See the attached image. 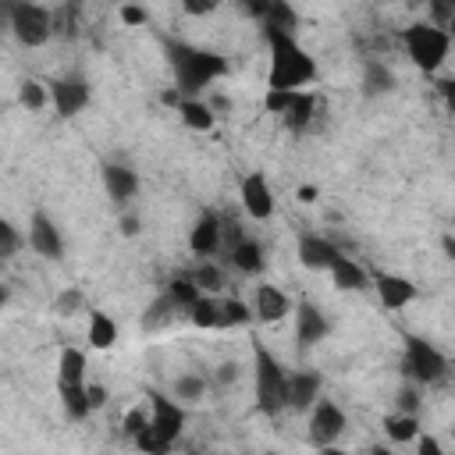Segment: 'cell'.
Listing matches in <instances>:
<instances>
[{
  "label": "cell",
  "mask_w": 455,
  "mask_h": 455,
  "mask_svg": "<svg viewBox=\"0 0 455 455\" xmlns=\"http://www.w3.org/2000/svg\"><path fill=\"white\" fill-rule=\"evenodd\" d=\"M188 249L196 256H213L217 249H224V217L213 210H203L188 228Z\"/></svg>",
  "instance_id": "obj_14"
},
{
  "label": "cell",
  "mask_w": 455,
  "mask_h": 455,
  "mask_svg": "<svg viewBox=\"0 0 455 455\" xmlns=\"http://www.w3.org/2000/svg\"><path fill=\"white\" fill-rule=\"evenodd\" d=\"M121 21L132 25V28H135V25H146V21H149V11H146L142 4H135V0H128V4H121Z\"/></svg>",
  "instance_id": "obj_43"
},
{
  "label": "cell",
  "mask_w": 455,
  "mask_h": 455,
  "mask_svg": "<svg viewBox=\"0 0 455 455\" xmlns=\"http://www.w3.org/2000/svg\"><path fill=\"white\" fill-rule=\"evenodd\" d=\"M107 398H110V395H107V387L89 380V402H92V412H96V409H103V405H107Z\"/></svg>",
  "instance_id": "obj_49"
},
{
  "label": "cell",
  "mask_w": 455,
  "mask_h": 455,
  "mask_svg": "<svg viewBox=\"0 0 455 455\" xmlns=\"http://www.w3.org/2000/svg\"><path fill=\"white\" fill-rule=\"evenodd\" d=\"M295 341H299V348L306 352V348H313V345H320L327 334H331V320H327V313L316 306V302H309V299H302V302H295Z\"/></svg>",
  "instance_id": "obj_12"
},
{
  "label": "cell",
  "mask_w": 455,
  "mask_h": 455,
  "mask_svg": "<svg viewBox=\"0 0 455 455\" xmlns=\"http://www.w3.org/2000/svg\"><path fill=\"white\" fill-rule=\"evenodd\" d=\"M185 430V405L174 395L149 391V427L135 437L142 451H167Z\"/></svg>",
  "instance_id": "obj_3"
},
{
  "label": "cell",
  "mask_w": 455,
  "mask_h": 455,
  "mask_svg": "<svg viewBox=\"0 0 455 455\" xmlns=\"http://www.w3.org/2000/svg\"><path fill=\"white\" fill-rule=\"evenodd\" d=\"M313 114H316V96H313L309 89H299L295 103L281 114V121H284V128H291V132H306V128L313 124Z\"/></svg>",
  "instance_id": "obj_27"
},
{
  "label": "cell",
  "mask_w": 455,
  "mask_h": 455,
  "mask_svg": "<svg viewBox=\"0 0 455 455\" xmlns=\"http://www.w3.org/2000/svg\"><path fill=\"white\" fill-rule=\"evenodd\" d=\"M252 377H256V409L263 416H281L288 409V370L263 348H252Z\"/></svg>",
  "instance_id": "obj_4"
},
{
  "label": "cell",
  "mask_w": 455,
  "mask_h": 455,
  "mask_svg": "<svg viewBox=\"0 0 455 455\" xmlns=\"http://www.w3.org/2000/svg\"><path fill=\"white\" fill-rule=\"evenodd\" d=\"M323 391V377L316 370H295L288 373V409L291 412H309L313 402Z\"/></svg>",
  "instance_id": "obj_16"
},
{
  "label": "cell",
  "mask_w": 455,
  "mask_h": 455,
  "mask_svg": "<svg viewBox=\"0 0 455 455\" xmlns=\"http://www.w3.org/2000/svg\"><path fill=\"white\" fill-rule=\"evenodd\" d=\"M220 4H224V0H181V11H185L188 18H206V14H213Z\"/></svg>",
  "instance_id": "obj_44"
},
{
  "label": "cell",
  "mask_w": 455,
  "mask_h": 455,
  "mask_svg": "<svg viewBox=\"0 0 455 455\" xmlns=\"http://www.w3.org/2000/svg\"><path fill=\"white\" fill-rule=\"evenodd\" d=\"M167 64H171L174 85L185 96H199V89H206L228 75V57L192 46V43H167Z\"/></svg>",
  "instance_id": "obj_2"
},
{
  "label": "cell",
  "mask_w": 455,
  "mask_h": 455,
  "mask_svg": "<svg viewBox=\"0 0 455 455\" xmlns=\"http://www.w3.org/2000/svg\"><path fill=\"white\" fill-rule=\"evenodd\" d=\"M370 284H373V291H377V299H380L384 309H405L419 295V288L409 277H402V274H384L380 270V274L370 277Z\"/></svg>",
  "instance_id": "obj_15"
},
{
  "label": "cell",
  "mask_w": 455,
  "mask_h": 455,
  "mask_svg": "<svg viewBox=\"0 0 455 455\" xmlns=\"http://www.w3.org/2000/svg\"><path fill=\"white\" fill-rule=\"evenodd\" d=\"M117 323H114V316H107L103 309H89V327H85V341H89V348H100V352H107V348H114L117 345Z\"/></svg>",
  "instance_id": "obj_22"
},
{
  "label": "cell",
  "mask_w": 455,
  "mask_h": 455,
  "mask_svg": "<svg viewBox=\"0 0 455 455\" xmlns=\"http://www.w3.org/2000/svg\"><path fill=\"white\" fill-rule=\"evenodd\" d=\"M57 395H60V405H64V416L82 423L89 412H92V402H89V380L85 384H57Z\"/></svg>",
  "instance_id": "obj_24"
},
{
  "label": "cell",
  "mask_w": 455,
  "mask_h": 455,
  "mask_svg": "<svg viewBox=\"0 0 455 455\" xmlns=\"http://www.w3.org/2000/svg\"><path fill=\"white\" fill-rule=\"evenodd\" d=\"M299 203H316V196H320V188L316 185H299Z\"/></svg>",
  "instance_id": "obj_52"
},
{
  "label": "cell",
  "mask_w": 455,
  "mask_h": 455,
  "mask_svg": "<svg viewBox=\"0 0 455 455\" xmlns=\"http://www.w3.org/2000/svg\"><path fill=\"white\" fill-rule=\"evenodd\" d=\"M178 313H185L167 291H160L153 302H149V309L142 313V331H160V327H167V323H174V316Z\"/></svg>",
  "instance_id": "obj_28"
},
{
  "label": "cell",
  "mask_w": 455,
  "mask_h": 455,
  "mask_svg": "<svg viewBox=\"0 0 455 455\" xmlns=\"http://www.w3.org/2000/svg\"><path fill=\"white\" fill-rule=\"evenodd\" d=\"M238 377H242V366H238L235 359H224V363H217V366H213V373H210V391L224 395L228 387H235V384H238Z\"/></svg>",
  "instance_id": "obj_37"
},
{
  "label": "cell",
  "mask_w": 455,
  "mask_h": 455,
  "mask_svg": "<svg viewBox=\"0 0 455 455\" xmlns=\"http://www.w3.org/2000/svg\"><path fill=\"white\" fill-rule=\"evenodd\" d=\"M327 274H331L334 288H341V291H363V288H370V274H366V267L355 263V259L345 256V252L334 256V263H331Z\"/></svg>",
  "instance_id": "obj_20"
},
{
  "label": "cell",
  "mask_w": 455,
  "mask_h": 455,
  "mask_svg": "<svg viewBox=\"0 0 455 455\" xmlns=\"http://www.w3.org/2000/svg\"><path fill=\"white\" fill-rule=\"evenodd\" d=\"M395 71L384 64V60H366L363 64V75H359V92L366 100H380L387 92H395Z\"/></svg>",
  "instance_id": "obj_19"
},
{
  "label": "cell",
  "mask_w": 455,
  "mask_h": 455,
  "mask_svg": "<svg viewBox=\"0 0 455 455\" xmlns=\"http://www.w3.org/2000/svg\"><path fill=\"white\" fill-rule=\"evenodd\" d=\"M92 100V85L82 71H71L64 78H53L50 82V107L57 110V117H75L89 107Z\"/></svg>",
  "instance_id": "obj_9"
},
{
  "label": "cell",
  "mask_w": 455,
  "mask_h": 455,
  "mask_svg": "<svg viewBox=\"0 0 455 455\" xmlns=\"http://www.w3.org/2000/svg\"><path fill=\"white\" fill-rule=\"evenodd\" d=\"M444 32H448V36H451V39H455V18H451V21H448V25H444Z\"/></svg>",
  "instance_id": "obj_54"
},
{
  "label": "cell",
  "mask_w": 455,
  "mask_h": 455,
  "mask_svg": "<svg viewBox=\"0 0 455 455\" xmlns=\"http://www.w3.org/2000/svg\"><path fill=\"white\" fill-rule=\"evenodd\" d=\"M334 256H338V245L327 242L323 235H313V231L299 235V263L306 270H331Z\"/></svg>",
  "instance_id": "obj_17"
},
{
  "label": "cell",
  "mask_w": 455,
  "mask_h": 455,
  "mask_svg": "<svg viewBox=\"0 0 455 455\" xmlns=\"http://www.w3.org/2000/svg\"><path fill=\"white\" fill-rule=\"evenodd\" d=\"M146 427H149V409H142V405H132V409L124 412V419H121V430H124L132 441H135Z\"/></svg>",
  "instance_id": "obj_41"
},
{
  "label": "cell",
  "mask_w": 455,
  "mask_h": 455,
  "mask_svg": "<svg viewBox=\"0 0 455 455\" xmlns=\"http://www.w3.org/2000/svg\"><path fill=\"white\" fill-rule=\"evenodd\" d=\"M245 235H242V228H238V220H231V217H224V249L231 252L238 242H242Z\"/></svg>",
  "instance_id": "obj_46"
},
{
  "label": "cell",
  "mask_w": 455,
  "mask_h": 455,
  "mask_svg": "<svg viewBox=\"0 0 455 455\" xmlns=\"http://www.w3.org/2000/svg\"><path fill=\"white\" fill-rule=\"evenodd\" d=\"M252 320H256V313H252V302H245V299H235V295L220 299V327H249Z\"/></svg>",
  "instance_id": "obj_31"
},
{
  "label": "cell",
  "mask_w": 455,
  "mask_h": 455,
  "mask_svg": "<svg viewBox=\"0 0 455 455\" xmlns=\"http://www.w3.org/2000/svg\"><path fill=\"white\" fill-rule=\"evenodd\" d=\"M117 228H121V235H124V238H135V235L142 231V217H139V213H121Z\"/></svg>",
  "instance_id": "obj_45"
},
{
  "label": "cell",
  "mask_w": 455,
  "mask_h": 455,
  "mask_svg": "<svg viewBox=\"0 0 455 455\" xmlns=\"http://www.w3.org/2000/svg\"><path fill=\"white\" fill-rule=\"evenodd\" d=\"M252 313H256V320L259 323H281L284 316H291L295 313V302H291V295L288 291H281L277 284H252Z\"/></svg>",
  "instance_id": "obj_13"
},
{
  "label": "cell",
  "mask_w": 455,
  "mask_h": 455,
  "mask_svg": "<svg viewBox=\"0 0 455 455\" xmlns=\"http://www.w3.org/2000/svg\"><path fill=\"white\" fill-rule=\"evenodd\" d=\"M416 448H419V451H423V455H441V451H444V448H441V441H437V437H423V434H419V437H416Z\"/></svg>",
  "instance_id": "obj_50"
},
{
  "label": "cell",
  "mask_w": 455,
  "mask_h": 455,
  "mask_svg": "<svg viewBox=\"0 0 455 455\" xmlns=\"http://www.w3.org/2000/svg\"><path fill=\"white\" fill-rule=\"evenodd\" d=\"M295 96H299V89H270V85H267L263 107H267L270 114H277V117H281V114H284V110L295 103Z\"/></svg>",
  "instance_id": "obj_40"
},
{
  "label": "cell",
  "mask_w": 455,
  "mask_h": 455,
  "mask_svg": "<svg viewBox=\"0 0 455 455\" xmlns=\"http://www.w3.org/2000/svg\"><path fill=\"white\" fill-rule=\"evenodd\" d=\"M437 92H441V100H444V103L455 110V75L441 78V82H437Z\"/></svg>",
  "instance_id": "obj_48"
},
{
  "label": "cell",
  "mask_w": 455,
  "mask_h": 455,
  "mask_svg": "<svg viewBox=\"0 0 455 455\" xmlns=\"http://www.w3.org/2000/svg\"><path fill=\"white\" fill-rule=\"evenodd\" d=\"M380 430H384V437H387L391 444H409V441L419 437V416H416V412H398V409H395L391 416H384Z\"/></svg>",
  "instance_id": "obj_25"
},
{
  "label": "cell",
  "mask_w": 455,
  "mask_h": 455,
  "mask_svg": "<svg viewBox=\"0 0 455 455\" xmlns=\"http://www.w3.org/2000/svg\"><path fill=\"white\" fill-rule=\"evenodd\" d=\"M263 28H281V32H295L299 28V14L288 0H270L267 7V18H263Z\"/></svg>",
  "instance_id": "obj_32"
},
{
  "label": "cell",
  "mask_w": 455,
  "mask_h": 455,
  "mask_svg": "<svg viewBox=\"0 0 455 455\" xmlns=\"http://www.w3.org/2000/svg\"><path fill=\"white\" fill-rule=\"evenodd\" d=\"M188 323L192 327H199V331H213V327H220V299H213V295H199L192 306H188Z\"/></svg>",
  "instance_id": "obj_30"
},
{
  "label": "cell",
  "mask_w": 455,
  "mask_h": 455,
  "mask_svg": "<svg viewBox=\"0 0 455 455\" xmlns=\"http://www.w3.org/2000/svg\"><path fill=\"white\" fill-rule=\"evenodd\" d=\"M178 117H181V124L192 128V132H210V128L217 124L213 107H210L206 100H199V96H185L181 107H178Z\"/></svg>",
  "instance_id": "obj_23"
},
{
  "label": "cell",
  "mask_w": 455,
  "mask_h": 455,
  "mask_svg": "<svg viewBox=\"0 0 455 455\" xmlns=\"http://www.w3.org/2000/svg\"><path fill=\"white\" fill-rule=\"evenodd\" d=\"M402 46H405V57L423 71V75H434L444 60H448V50H451V36L434 25V21H412L405 32H402Z\"/></svg>",
  "instance_id": "obj_5"
},
{
  "label": "cell",
  "mask_w": 455,
  "mask_h": 455,
  "mask_svg": "<svg viewBox=\"0 0 455 455\" xmlns=\"http://www.w3.org/2000/svg\"><path fill=\"white\" fill-rule=\"evenodd\" d=\"M419 387H423V384H416V380L402 384V387H398V395H395V409H398V412H416V416H419V405H423Z\"/></svg>",
  "instance_id": "obj_39"
},
{
  "label": "cell",
  "mask_w": 455,
  "mask_h": 455,
  "mask_svg": "<svg viewBox=\"0 0 455 455\" xmlns=\"http://www.w3.org/2000/svg\"><path fill=\"white\" fill-rule=\"evenodd\" d=\"M28 249L36 252V256H43V259H64V231L57 228V220L46 213V210H36L32 217H28Z\"/></svg>",
  "instance_id": "obj_10"
},
{
  "label": "cell",
  "mask_w": 455,
  "mask_h": 455,
  "mask_svg": "<svg viewBox=\"0 0 455 455\" xmlns=\"http://www.w3.org/2000/svg\"><path fill=\"white\" fill-rule=\"evenodd\" d=\"M238 7H242V14H249V18H267V7H270V0H235Z\"/></svg>",
  "instance_id": "obj_47"
},
{
  "label": "cell",
  "mask_w": 455,
  "mask_h": 455,
  "mask_svg": "<svg viewBox=\"0 0 455 455\" xmlns=\"http://www.w3.org/2000/svg\"><path fill=\"white\" fill-rule=\"evenodd\" d=\"M402 373H405V380H416V384H437L448 373V359L427 338L409 334L405 355H402Z\"/></svg>",
  "instance_id": "obj_7"
},
{
  "label": "cell",
  "mask_w": 455,
  "mask_h": 455,
  "mask_svg": "<svg viewBox=\"0 0 455 455\" xmlns=\"http://www.w3.org/2000/svg\"><path fill=\"white\" fill-rule=\"evenodd\" d=\"M85 352L75 345H64L57 355V384H85Z\"/></svg>",
  "instance_id": "obj_26"
},
{
  "label": "cell",
  "mask_w": 455,
  "mask_h": 455,
  "mask_svg": "<svg viewBox=\"0 0 455 455\" xmlns=\"http://www.w3.org/2000/svg\"><path fill=\"white\" fill-rule=\"evenodd\" d=\"M4 14H7V25H11V36L28 50L50 43V36L57 32L53 11L36 4V0H4Z\"/></svg>",
  "instance_id": "obj_6"
},
{
  "label": "cell",
  "mask_w": 455,
  "mask_h": 455,
  "mask_svg": "<svg viewBox=\"0 0 455 455\" xmlns=\"http://www.w3.org/2000/svg\"><path fill=\"white\" fill-rule=\"evenodd\" d=\"M263 32L270 46V75H267L270 89H306L309 82H316V60L295 39V32H281V28H263Z\"/></svg>",
  "instance_id": "obj_1"
},
{
  "label": "cell",
  "mask_w": 455,
  "mask_h": 455,
  "mask_svg": "<svg viewBox=\"0 0 455 455\" xmlns=\"http://www.w3.org/2000/svg\"><path fill=\"white\" fill-rule=\"evenodd\" d=\"M192 277H196V284H199L206 295H217V291H224V284H228V281H224V270H220L217 263H210V259H203Z\"/></svg>",
  "instance_id": "obj_36"
},
{
  "label": "cell",
  "mask_w": 455,
  "mask_h": 455,
  "mask_svg": "<svg viewBox=\"0 0 455 455\" xmlns=\"http://www.w3.org/2000/svg\"><path fill=\"white\" fill-rule=\"evenodd\" d=\"M18 103H21L25 110H43V107L50 103V89H46L43 82H36V78H25V82L18 85Z\"/></svg>",
  "instance_id": "obj_35"
},
{
  "label": "cell",
  "mask_w": 455,
  "mask_h": 455,
  "mask_svg": "<svg viewBox=\"0 0 455 455\" xmlns=\"http://www.w3.org/2000/svg\"><path fill=\"white\" fill-rule=\"evenodd\" d=\"M103 188H107V196H110L117 206H124V203L135 199V192H139V174H135L132 167H124V164H107V167H103Z\"/></svg>",
  "instance_id": "obj_18"
},
{
  "label": "cell",
  "mask_w": 455,
  "mask_h": 455,
  "mask_svg": "<svg viewBox=\"0 0 455 455\" xmlns=\"http://www.w3.org/2000/svg\"><path fill=\"white\" fill-rule=\"evenodd\" d=\"M28 238H21V231L11 224V220H0V256L4 259H14V252L25 245Z\"/></svg>",
  "instance_id": "obj_38"
},
{
  "label": "cell",
  "mask_w": 455,
  "mask_h": 455,
  "mask_svg": "<svg viewBox=\"0 0 455 455\" xmlns=\"http://www.w3.org/2000/svg\"><path fill=\"white\" fill-rule=\"evenodd\" d=\"M441 249H444V256L455 263V231H448V235H441Z\"/></svg>",
  "instance_id": "obj_53"
},
{
  "label": "cell",
  "mask_w": 455,
  "mask_h": 455,
  "mask_svg": "<svg viewBox=\"0 0 455 455\" xmlns=\"http://www.w3.org/2000/svg\"><path fill=\"white\" fill-rule=\"evenodd\" d=\"M206 103L213 107V114H224V110H231V96H228V92H213Z\"/></svg>",
  "instance_id": "obj_51"
},
{
  "label": "cell",
  "mask_w": 455,
  "mask_h": 455,
  "mask_svg": "<svg viewBox=\"0 0 455 455\" xmlns=\"http://www.w3.org/2000/svg\"><path fill=\"white\" fill-rule=\"evenodd\" d=\"M228 259H231V267H235L238 274L256 277V274H263V267H267V249H263V242H256V238H242V242L228 252Z\"/></svg>",
  "instance_id": "obj_21"
},
{
  "label": "cell",
  "mask_w": 455,
  "mask_h": 455,
  "mask_svg": "<svg viewBox=\"0 0 455 455\" xmlns=\"http://www.w3.org/2000/svg\"><path fill=\"white\" fill-rule=\"evenodd\" d=\"M345 427H348V416H345L331 398L320 395V398L313 402V409H309V430H306L309 444H313V448H331L334 441H341Z\"/></svg>",
  "instance_id": "obj_8"
},
{
  "label": "cell",
  "mask_w": 455,
  "mask_h": 455,
  "mask_svg": "<svg viewBox=\"0 0 455 455\" xmlns=\"http://www.w3.org/2000/svg\"><path fill=\"white\" fill-rule=\"evenodd\" d=\"M451 18H455V0H427V21L444 28Z\"/></svg>",
  "instance_id": "obj_42"
},
{
  "label": "cell",
  "mask_w": 455,
  "mask_h": 455,
  "mask_svg": "<svg viewBox=\"0 0 455 455\" xmlns=\"http://www.w3.org/2000/svg\"><path fill=\"white\" fill-rule=\"evenodd\" d=\"M85 291L78 288V284H68V288H60L57 291V299H53V313L57 316H78V313H85Z\"/></svg>",
  "instance_id": "obj_33"
},
{
  "label": "cell",
  "mask_w": 455,
  "mask_h": 455,
  "mask_svg": "<svg viewBox=\"0 0 455 455\" xmlns=\"http://www.w3.org/2000/svg\"><path fill=\"white\" fill-rule=\"evenodd\" d=\"M206 391H210V377L192 373V370H188V373H178L174 384H171V395H174L181 405H196V402H203Z\"/></svg>",
  "instance_id": "obj_29"
},
{
  "label": "cell",
  "mask_w": 455,
  "mask_h": 455,
  "mask_svg": "<svg viewBox=\"0 0 455 455\" xmlns=\"http://www.w3.org/2000/svg\"><path fill=\"white\" fill-rule=\"evenodd\" d=\"M238 199H242V210L252 220H270L274 217V188H270L263 171H249L238 181Z\"/></svg>",
  "instance_id": "obj_11"
},
{
  "label": "cell",
  "mask_w": 455,
  "mask_h": 455,
  "mask_svg": "<svg viewBox=\"0 0 455 455\" xmlns=\"http://www.w3.org/2000/svg\"><path fill=\"white\" fill-rule=\"evenodd\" d=\"M164 291H167V295H171V299H174V302H178L185 313H188V306H192V302L203 295V288L196 284V277H171Z\"/></svg>",
  "instance_id": "obj_34"
}]
</instances>
